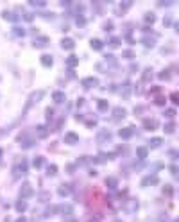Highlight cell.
<instances>
[{
    "label": "cell",
    "instance_id": "obj_37",
    "mask_svg": "<svg viewBox=\"0 0 179 222\" xmlns=\"http://www.w3.org/2000/svg\"><path fill=\"white\" fill-rule=\"evenodd\" d=\"M13 34H14V36H23V34H25V31H23V29H20V27H13Z\"/></svg>",
    "mask_w": 179,
    "mask_h": 222
},
{
    "label": "cell",
    "instance_id": "obj_24",
    "mask_svg": "<svg viewBox=\"0 0 179 222\" xmlns=\"http://www.w3.org/2000/svg\"><path fill=\"white\" fill-rule=\"evenodd\" d=\"M97 107H99L100 111H107L109 104H107V100H104V99H99V100H97Z\"/></svg>",
    "mask_w": 179,
    "mask_h": 222
},
{
    "label": "cell",
    "instance_id": "obj_11",
    "mask_svg": "<svg viewBox=\"0 0 179 222\" xmlns=\"http://www.w3.org/2000/svg\"><path fill=\"white\" fill-rule=\"evenodd\" d=\"M20 143H21V147L23 149H29V147H32L34 145V140H31V138H27V134H20Z\"/></svg>",
    "mask_w": 179,
    "mask_h": 222
},
{
    "label": "cell",
    "instance_id": "obj_34",
    "mask_svg": "<svg viewBox=\"0 0 179 222\" xmlns=\"http://www.w3.org/2000/svg\"><path fill=\"white\" fill-rule=\"evenodd\" d=\"M31 6H38V7H45L47 2L45 0H31Z\"/></svg>",
    "mask_w": 179,
    "mask_h": 222
},
{
    "label": "cell",
    "instance_id": "obj_52",
    "mask_svg": "<svg viewBox=\"0 0 179 222\" xmlns=\"http://www.w3.org/2000/svg\"><path fill=\"white\" fill-rule=\"evenodd\" d=\"M84 104V99H77V106H83Z\"/></svg>",
    "mask_w": 179,
    "mask_h": 222
},
{
    "label": "cell",
    "instance_id": "obj_43",
    "mask_svg": "<svg viewBox=\"0 0 179 222\" xmlns=\"http://www.w3.org/2000/svg\"><path fill=\"white\" fill-rule=\"evenodd\" d=\"M165 102H167V99H165V97H156V104H158V106H163Z\"/></svg>",
    "mask_w": 179,
    "mask_h": 222
},
{
    "label": "cell",
    "instance_id": "obj_35",
    "mask_svg": "<svg viewBox=\"0 0 179 222\" xmlns=\"http://www.w3.org/2000/svg\"><path fill=\"white\" fill-rule=\"evenodd\" d=\"M163 193H165V195H172V193H174V188H172V186H170V185H165V188H163Z\"/></svg>",
    "mask_w": 179,
    "mask_h": 222
},
{
    "label": "cell",
    "instance_id": "obj_14",
    "mask_svg": "<svg viewBox=\"0 0 179 222\" xmlns=\"http://www.w3.org/2000/svg\"><path fill=\"white\" fill-rule=\"evenodd\" d=\"M70 192H72L70 185H61V186L57 188V193H59L61 197H66V195H70Z\"/></svg>",
    "mask_w": 179,
    "mask_h": 222
},
{
    "label": "cell",
    "instance_id": "obj_2",
    "mask_svg": "<svg viewBox=\"0 0 179 222\" xmlns=\"http://www.w3.org/2000/svg\"><path fill=\"white\" fill-rule=\"evenodd\" d=\"M32 195H34V190H32L31 185H29V183L21 185V188H20V199H29V197H32Z\"/></svg>",
    "mask_w": 179,
    "mask_h": 222
},
{
    "label": "cell",
    "instance_id": "obj_15",
    "mask_svg": "<svg viewBox=\"0 0 179 222\" xmlns=\"http://www.w3.org/2000/svg\"><path fill=\"white\" fill-rule=\"evenodd\" d=\"M61 47L66 49V50H72V49L75 47V41L72 40V38H64L63 41H61Z\"/></svg>",
    "mask_w": 179,
    "mask_h": 222
},
{
    "label": "cell",
    "instance_id": "obj_50",
    "mask_svg": "<svg viewBox=\"0 0 179 222\" xmlns=\"http://www.w3.org/2000/svg\"><path fill=\"white\" fill-rule=\"evenodd\" d=\"M77 25H84V18H83V16H77Z\"/></svg>",
    "mask_w": 179,
    "mask_h": 222
},
{
    "label": "cell",
    "instance_id": "obj_16",
    "mask_svg": "<svg viewBox=\"0 0 179 222\" xmlns=\"http://www.w3.org/2000/svg\"><path fill=\"white\" fill-rule=\"evenodd\" d=\"M106 186L109 190H115L116 186H118V179L116 177H106Z\"/></svg>",
    "mask_w": 179,
    "mask_h": 222
},
{
    "label": "cell",
    "instance_id": "obj_22",
    "mask_svg": "<svg viewBox=\"0 0 179 222\" xmlns=\"http://www.w3.org/2000/svg\"><path fill=\"white\" fill-rule=\"evenodd\" d=\"M36 134H38L40 138H45L47 134H49V129H47L45 126H38L36 127Z\"/></svg>",
    "mask_w": 179,
    "mask_h": 222
},
{
    "label": "cell",
    "instance_id": "obj_53",
    "mask_svg": "<svg viewBox=\"0 0 179 222\" xmlns=\"http://www.w3.org/2000/svg\"><path fill=\"white\" fill-rule=\"evenodd\" d=\"M16 222H27V219H25V217H20V219H18Z\"/></svg>",
    "mask_w": 179,
    "mask_h": 222
},
{
    "label": "cell",
    "instance_id": "obj_57",
    "mask_svg": "<svg viewBox=\"0 0 179 222\" xmlns=\"http://www.w3.org/2000/svg\"><path fill=\"white\" fill-rule=\"evenodd\" d=\"M116 222H120V220H116Z\"/></svg>",
    "mask_w": 179,
    "mask_h": 222
},
{
    "label": "cell",
    "instance_id": "obj_31",
    "mask_svg": "<svg viewBox=\"0 0 179 222\" xmlns=\"http://www.w3.org/2000/svg\"><path fill=\"white\" fill-rule=\"evenodd\" d=\"M56 212H57V206H49V208L45 210V217H52Z\"/></svg>",
    "mask_w": 179,
    "mask_h": 222
},
{
    "label": "cell",
    "instance_id": "obj_29",
    "mask_svg": "<svg viewBox=\"0 0 179 222\" xmlns=\"http://www.w3.org/2000/svg\"><path fill=\"white\" fill-rule=\"evenodd\" d=\"M161 143H163V140H161V138H150V142H149V145H150L152 149L159 147Z\"/></svg>",
    "mask_w": 179,
    "mask_h": 222
},
{
    "label": "cell",
    "instance_id": "obj_18",
    "mask_svg": "<svg viewBox=\"0 0 179 222\" xmlns=\"http://www.w3.org/2000/svg\"><path fill=\"white\" fill-rule=\"evenodd\" d=\"M147 154H149V149H147V147H138V149H136L138 159H147Z\"/></svg>",
    "mask_w": 179,
    "mask_h": 222
},
{
    "label": "cell",
    "instance_id": "obj_49",
    "mask_svg": "<svg viewBox=\"0 0 179 222\" xmlns=\"http://www.w3.org/2000/svg\"><path fill=\"white\" fill-rule=\"evenodd\" d=\"M88 161H90V158H88V156H83V158H81V161H79V163H81V165H86V163H88Z\"/></svg>",
    "mask_w": 179,
    "mask_h": 222
},
{
    "label": "cell",
    "instance_id": "obj_38",
    "mask_svg": "<svg viewBox=\"0 0 179 222\" xmlns=\"http://www.w3.org/2000/svg\"><path fill=\"white\" fill-rule=\"evenodd\" d=\"M122 57H127V59H133V57H134V52H133V50H124V52H122Z\"/></svg>",
    "mask_w": 179,
    "mask_h": 222
},
{
    "label": "cell",
    "instance_id": "obj_42",
    "mask_svg": "<svg viewBox=\"0 0 179 222\" xmlns=\"http://www.w3.org/2000/svg\"><path fill=\"white\" fill-rule=\"evenodd\" d=\"M159 79H161V81H165V79H169L170 77V74H169V70H163V72H161V74L158 75Z\"/></svg>",
    "mask_w": 179,
    "mask_h": 222
},
{
    "label": "cell",
    "instance_id": "obj_39",
    "mask_svg": "<svg viewBox=\"0 0 179 222\" xmlns=\"http://www.w3.org/2000/svg\"><path fill=\"white\" fill-rule=\"evenodd\" d=\"M150 77H152V70H150V68H147V70L143 72V77H142V79H143V81H149Z\"/></svg>",
    "mask_w": 179,
    "mask_h": 222
},
{
    "label": "cell",
    "instance_id": "obj_21",
    "mask_svg": "<svg viewBox=\"0 0 179 222\" xmlns=\"http://www.w3.org/2000/svg\"><path fill=\"white\" fill-rule=\"evenodd\" d=\"M52 56H49V54H43L41 56V64L43 66H47V68H49V66H52Z\"/></svg>",
    "mask_w": 179,
    "mask_h": 222
},
{
    "label": "cell",
    "instance_id": "obj_9",
    "mask_svg": "<svg viewBox=\"0 0 179 222\" xmlns=\"http://www.w3.org/2000/svg\"><path fill=\"white\" fill-rule=\"evenodd\" d=\"M158 183H159V177L152 174V176H147V177H143V179H142V186H149V185H158Z\"/></svg>",
    "mask_w": 179,
    "mask_h": 222
},
{
    "label": "cell",
    "instance_id": "obj_10",
    "mask_svg": "<svg viewBox=\"0 0 179 222\" xmlns=\"http://www.w3.org/2000/svg\"><path fill=\"white\" fill-rule=\"evenodd\" d=\"M49 38L47 36H40V38H34V47H38V49H43V47H47L49 45Z\"/></svg>",
    "mask_w": 179,
    "mask_h": 222
},
{
    "label": "cell",
    "instance_id": "obj_4",
    "mask_svg": "<svg viewBox=\"0 0 179 222\" xmlns=\"http://www.w3.org/2000/svg\"><path fill=\"white\" fill-rule=\"evenodd\" d=\"M111 140V133L107 131V129H100L99 133H97V143H106V142H109Z\"/></svg>",
    "mask_w": 179,
    "mask_h": 222
},
{
    "label": "cell",
    "instance_id": "obj_5",
    "mask_svg": "<svg viewBox=\"0 0 179 222\" xmlns=\"http://www.w3.org/2000/svg\"><path fill=\"white\" fill-rule=\"evenodd\" d=\"M64 143H68V145L79 143V134H75L74 131H68V133L64 134Z\"/></svg>",
    "mask_w": 179,
    "mask_h": 222
},
{
    "label": "cell",
    "instance_id": "obj_36",
    "mask_svg": "<svg viewBox=\"0 0 179 222\" xmlns=\"http://www.w3.org/2000/svg\"><path fill=\"white\" fill-rule=\"evenodd\" d=\"M154 20H156V16H154L152 13H147V14H145V21H147V23H154Z\"/></svg>",
    "mask_w": 179,
    "mask_h": 222
},
{
    "label": "cell",
    "instance_id": "obj_26",
    "mask_svg": "<svg viewBox=\"0 0 179 222\" xmlns=\"http://www.w3.org/2000/svg\"><path fill=\"white\" fill-rule=\"evenodd\" d=\"M90 45H91V49H93V50H102V45H104V43L100 41V40H91Z\"/></svg>",
    "mask_w": 179,
    "mask_h": 222
},
{
    "label": "cell",
    "instance_id": "obj_7",
    "mask_svg": "<svg viewBox=\"0 0 179 222\" xmlns=\"http://www.w3.org/2000/svg\"><path fill=\"white\" fill-rule=\"evenodd\" d=\"M124 210L129 213H134L138 210V201H134V199H129V201L124 202Z\"/></svg>",
    "mask_w": 179,
    "mask_h": 222
},
{
    "label": "cell",
    "instance_id": "obj_28",
    "mask_svg": "<svg viewBox=\"0 0 179 222\" xmlns=\"http://www.w3.org/2000/svg\"><path fill=\"white\" fill-rule=\"evenodd\" d=\"M163 129H165V133H167V134H172V133L176 131V124H174V122H169V124H165Z\"/></svg>",
    "mask_w": 179,
    "mask_h": 222
},
{
    "label": "cell",
    "instance_id": "obj_12",
    "mask_svg": "<svg viewBox=\"0 0 179 222\" xmlns=\"http://www.w3.org/2000/svg\"><path fill=\"white\" fill-rule=\"evenodd\" d=\"M127 111L124 107H115L113 109V120H120V118H126Z\"/></svg>",
    "mask_w": 179,
    "mask_h": 222
},
{
    "label": "cell",
    "instance_id": "obj_54",
    "mask_svg": "<svg viewBox=\"0 0 179 222\" xmlns=\"http://www.w3.org/2000/svg\"><path fill=\"white\" fill-rule=\"evenodd\" d=\"M88 222H99V220H97V219H91V220H88Z\"/></svg>",
    "mask_w": 179,
    "mask_h": 222
},
{
    "label": "cell",
    "instance_id": "obj_3",
    "mask_svg": "<svg viewBox=\"0 0 179 222\" xmlns=\"http://www.w3.org/2000/svg\"><path fill=\"white\" fill-rule=\"evenodd\" d=\"M13 172H14V176H16V177H18L20 174H21V176H23V174H27V161L21 158V161L16 163V167L13 169Z\"/></svg>",
    "mask_w": 179,
    "mask_h": 222
},
{
    "label": "cell",
    "instance_id": "obj_48",
    "mask_svg": "<svg viewBox=\"0 0 179 222\" xmlns=\"http://www.w3.org/2000/svg\"><path fill=\"white\" fill-rule=\"evenodd\" d=\"M170 174H172V176H177V167H176V165L170 167Z\"/></svg>",
    "mask_w": 179,
    "mask_h": 222
},
{
    "label": "cell",
    "instance_id": "obj_33",
    "mask_svg": "<svg viewBox=\"0 0 179 222\" xmlns=\"http://www.w3.org/2000/svg\"><path fill=\"white\" fill-rule=\"evenodd\" d=\"M47 174H49V176H56V174H57V167H56V165H49V167H47Z\"/></svg>",
    "mask_w": 179,
    "mask_h": 222
},
{
    "label": "cell",
    "instance_id": "obj_19",
    "mask_svg": "<svg viewBox=\"0 0 179 222\" xmlns=\"http://www.w3.org/2000/svg\"><path fill=\"white\" fill-rule=\"evenodd\" d=\"M57 212H61L64 217H70V215L74 213V208H72L70 204H66V206H61V208H57Z\"/></svg>",
    "mask_w": 179,
    "mask_h": 222
},
{
    "label": "cell",
    "instance_id": "obj_25",
    "mask_svg": "<svg viewBox=\"0 0 179 222\" xmlns=\"http://www.w3.org/2000/svg\"><path fill=\"white\" fill-rule=\"evenodd\" d=\"M109 158H111V154H99L97 158H93V161L95 163H106Z\"/></svg>",
    "mask_w": 179,
    "mask_h": 222
},
{
    "label": "cell",
    "instance_id": "obj_56",
    "mask_svg": "<svg viewBox=\"0 0 179 222\" xmlns=\"http://www.w3.org/2000/svg\"><path fill=\"white\" fill-rule=\"evenodd\" d=\"M0 154H2V150H0Z\"/></svg>",
    "mask_w": 179,
    "mask_h": 222
},
{
    "label": "cell",
    "instance_id": "obj_27",
    "mask_svg": "<svg viewBox=\"0 0 179 222\" xmlns=\"http://www.w3.org/2000/svg\"><path fill=\"white\" fill-rule=\"evenodd\" d=\"M4 18L9 20V21H16L18 20V16H16L14 13H11V11H4Z\"/></svg>",
    "mask_w": 179,
    "mask_h": 222
},
{
    "label": "cell",
    "instance_id": "obj_13",
    "mask_svg": "<svg viewBox=\"0 0 179 222\" xmlns=\"http://www.w3.org/2000/svg\"><path fill=\"white\" fill-rule=\"evenodd\" d=\"M52 100L56 104H63L64 100H66V95H64L63 92H54L52 93Z\"/></svg>",
    "mask_w": 179,
    "mask_h": 222
},
{
    "label": "cell",
    "instance_id": "obj_46",
    "mask_svg": "<svg viewBox=\"0 0 179 222\" xmlns=\"http://www.w3.org/2000/svg\"><path fill=\"white\" fill-rule=\"evenodd\" d=\"M32 18H34V16H32L31 13H25V14H23V20L25 21H32Z\"/></svg>",
    "mask_w": 179,
    "mask_h": 222
},
{
    "label": "cell",
    "instance_id": "obj_17",
    "mask_svg": "<svg viewBox=\"0 0 179 222\" xmlns=\"http://www.w3.org/2000/svg\"><path fill=\"white\" fill-rule=\"evenodd\" d=\"M143 127H145V129H147V131H154V129H156V127H158V122H156V120H143Z\"/></svg>",
    "mask_w": 179,
    "mask_h": 222
},
{
    "label": "cell",
    "instance_id": "obj_45",
    "mask_svg": "<svg viewBox=\"0 0 179 222\" xmlns=\"http://www.w3.org/2000/svg\"><path fill=\"white\" fill-rule=\"evenodd\" d=\"M170 99H172V102H174V104H179V95H177V93H172Z\"/></svg>",
    "mask_w": 179,
    "mask_h": 222
},
{
    "label": "cell",
    "instance_id": "obj_51",
    "mask_svg": "<svg viewBox=\"0 0 179 222\" xmlns=\"http://www.w3.org/2000/svg\"><path fill=\"white\" fill-rule=\"evenodd\" d=\"M95 124H97V122H95V120H88V122H86V126H88V127H93Z\"/></svg>",
    "mask_w": 179,
    "mask_h": 222
},
{
    "label": "cell",
    "instance_id": "obj_41",
    "mask_svg": "<svg viewBox=\"0 0 179 222\" xmlns=\"http://www.w3.org/2000/svg\"><path fill=\"white\" fill-rule=\"evenodd\" d=\"M129 92H131V86H129V83H126V84H124V90H122L124 97H129Z\"/></svg>",
    "mask_w": 179,
    "mask_h": 222
},
{
    "label": "cell",
    "instance_id": "obj_30",
    "mask_svg": "<svg viewBox=\"0 0 179 222\" xmlns=\"http://www.w3.org/2000/svg\"><path fill=\"white\" fill-rule=\"evenodd\" d=\"M16 210H18L20 213H23L25 210H27V202L23 201V199H21L20 202H16Z\"/></svg>",
    "mask_w": 179,
    "mask_h": 222
},
{
    "label": "cell",
    "instance_id": "obj_6",
    "mask_svg": "<svg viewBox=\"0 0 179 222\" xmlns=\"http://www.w3.org/2000/svg\"><path fill=\"white\" fill-rule=\"evenodd\" d=\"M133 134H134V127H124L118 131V136L122 140H129V138H133Z\"/></svg>",
    "mask_w": 179,
    "mask_h": 222
},
{
    "label": "cell",
    "instance_id": "obj_32",
    "mask_svg": "<svg viewBox=\"0 0 179 222\" xmlns=\"http://www.w3.org/2000/svg\"><path fill=\"white\" fill-rule=\"evenodd\" d=\"M142 43H143L145 47H150V49H152V47H154V38H143Z\"/></svg>",
    "mask_w": 179,
    "mask_h": 222
},
{
    "label": "cell",
    "instance_id": "obj_20",
    "mask_svg": "<svg viewBox=\"0 0 179 222\" xmlns=\"http://www.w3.org/2000/svg\"><path fill=\"white\" fill-rule=\"evenodd\" d=\"M66 64H68L70 68H75V66L79 64V57H77V56H68V57H66Z\"/></svg>",
    "mask_w": 179,
    "mask_h": 222
},
{
    "label": "cell",
    "instance_id": "obj_44",
    "mask_svg": "<svg viewBox=\"0 0 179 222\" xmlns=\"http://www.w3.org/2000/svg\"><path fill=\"white\" fill-rule=\"evenodd\" d=\"M165 116H169V118H174V116H176V111H174V109H167V111H165Z\"/></svg>",
    "mask_w": 179,
    "mask_h": 222
},
{
    "label": "cell",
    "instance_id": "obj_23",
    "mask_svg": "<svg viewBox=\"0 0 179 222\" xmlns=\"http://www.w3.org/2000/svg\"><path fill=\"white\" fill-rule=\"evenodd\" d=\"M43 161H45V158H43V156H36V158L32 159L34 169H41V167H43Z\"/></svg>",
    "mask_w": 179,
    "mask_h": 222
},
{
    "label": "cell",
    "instance_id": "obj_8",
    "mask_svg": "<svg viewBox=\"0 0 179 222\" xmlns=\"http://www.w3.org/2000/svg\"><path fill=\"white\" fill-rule=\"evenodd\" d=\"M83 88H86V90H90V88H95V86L99 84V81L95 79V77H86V79H83Z\"/></svg>",
    "mask_w": 179,
    "mask_h": 222
},
{
    "label": "cell",
    "instance_id": "obj_47",
    "mask_svg": "<svg viewBox=\"0 0 179 222\" xmlns=\"http://www.w3.org/2000/svg\"><path fill=\"white\" fill-rule=\"evenodd\" d=\"M104 29H106V32H107V31H111V29H113V23H111V21L104 23Z\"/></svg>",
    "mask_w": 179,
    "mask_h": 222
},
{
    "label": "cell",
    "instance_id": "obj_55",
    "mask_svg": "<svg viewBox=\"0 0 179 222\" xmlns=\"http://www.w3.org/2000/svg\"><path fill=\"white\" fill-rule=\"evenodd\" d=\"M66 222H75V220H66Z\"/></svg>",
    "mask_w": 179,
    "mask_h": 222
},
{
    "label": "cell",
    "instance_id": "obj_1",
    "mask_svg": "<svg viewBox=\"0 0 179 222\" xmlns=\"http://www.w3.org/2000/svg\"><path fill=\"white\" fill-rule=\"evenodd\" d=\"M43 97H45V92H43V90H40V92H34V93H32V95L29 97V100H27V104H25V109H23V115H25V113H27V111L31 109V106H32V104H36V102H40V100H41Z\"/></svg>",
    "mask_w": 179,
    "mask_h": 222
},
{
    "label": "cell",
    "instance_id": "obj_40",
    "mask_svg": "<svg viewBox=\"0 0 179 222\" xmlns=\"http://www.w3.org/2000/svg\"><path fill=\"white\" fill-rule=\"evenodd\" d=\"M109 45H111L113 49L118 47V45H120V38H111V40H109Z\"/></svg>",
    "mask_w": 179,
    "mask_h": 222
}]
</instances>
